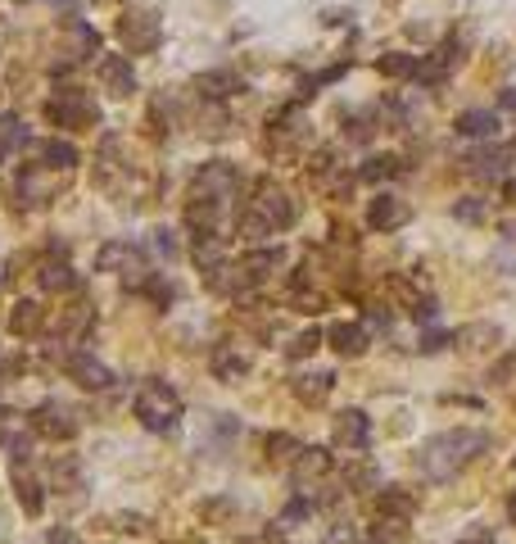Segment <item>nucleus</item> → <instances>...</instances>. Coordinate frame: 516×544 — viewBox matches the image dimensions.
<instances>
[{
  "label": "nucleus",
  "instance_id": "1",
  "mask_svg": "<svg viewBox=\"0 0 516 544\" xmlns=\"http://www.w3.org/2000/svg\"><path fill=\"white\" fill-rule=\"evenodd\" d=\"M489 449V431H476V427H458V431H439L421 445L417 454V467L430 481H453L462 467H471L480 454Z\"/></svg>",
  "mask_w": 516,
  "mask_h": 544
},
{
  "label": "nucleus",
  "instance_id": "2",
  "mask_svg": "<svg viewBox=\"0 0 516 544\" xmlns=\"http://www.w3.org/2000/svg\"><path fill=\"white\" fill-rule=\"evenodd\" d=\"M131 413H136V422H140L145 431L168 436V431L182 427V395H177L168 381H159V377H145V381L136 386Z\"/></svg>",
  "mask_w": 516,
  "mask_h": 544
},
{
  "label": "nucleus",
  "instance_id": "3",
  "mask_svg": "<svg viewBox=\"0 0 516 544\" xmlns=\"http://www.w3.org/2000/svg\"><path fill=\"white\" fill-rule=\"evenodd\" d=\"M236 191H241V173H236V164L213 159V164H204V168L195 173V182H190V204H208V209L223 214L227 204L236 200Z\"/></svg>",
  "mask_w": 516,
  "mask_h": 544
},
{
  "label": "nucleus",
  "instance_id": "4",
  "mask_svg": "<svg viewBox=\"0 0 516 544\" xmlns=\"http://www.w3.org/2000/svg\"><path fill=\"white\" fill-rule=\"evenodd\" d=\"M46 118H50L55 127L82 132V127H96V123H100V109H96V100H91L82 87H63V91L46 105Z\"/></svg>",
  "mask_w": 516,
  "mask_h": 544
},
{
  "label": "nucleus",
  "instance_id": "5",
  "mask_svg": "<svg viewBox=\"0 0 516 544\" xmlns=\"http://www.w3.org/2000/svg\"><path fill=\"white\" fill-rule=\"evenodd\" d=\"M96 268L100 272H118V277L127 282V286H145V277H150V268H145V254L131 245V241H105L100 250H96Z\"/></svg>",
  "mask_w": 516,
  "mask_h": 544
},
{
  "label": "nucleus",
  "instance_id": "6",
  "mask_svg": "<svg viewBox=\"0 0 516 544\" xmlns=\"http://www.w3.org/2000/svg\"><path fill=\"white\" fill-rule=\"evenodd\" d=\"M250 209H254L272 232H290L294 223H300V204H294V195L281 191V186H272V182H258V191H254V200H250Z\"/></svg>",
  "mask_w": 516,
  "mask_h": 544
},
{
  "label": "nucleus",
  "instance_id": "7",
  "mask_svg": "<svg viewBox=\"0 0 516 544\" xmlns=\"http://www.w3.org/2000/svg\"><path fill=\"white\" fill-rule=\"evenodd\" d=\"M118 41H123L127 55H155L159 41H164V28L150 10H131V14L118 19Z\"/></svg>",
  "mask_w": 516,
  "mask_h": 544
},
{
  "label": "nucleus",
  "instance_id": "8",
  "mask_svg": "<svg viewBox=\"0 0 516 544\" xmlns=\"http://www.w3.org/2000/svg\"><path fill=\"white\" fill-rule=\"evenodd\" d=\"M32 431L37 436H50V440H72L82 431V422H78V413H72L68 404H59V399H41L37 408H32Z\"/></svg>",
  "mask_w": 516,
  "mask_h": 544
},
{
  "label": "nucleus",
  "instance_id": "9",
  "mask_svg": "<svg viewBox=\"0 0 516 544\" xmlns=\"http://www.w3.org/2000/svg\"><path fill=\"white\" fill-rule=\"evenodd\" d=\"M63 372L78 381L82 390H109V386H114V372H109L96 354H87V350H68V354H63Z\"/></svg>",
  "mask_w": 516,
  "mask_h": 544
},
{
  "label": "nucleus",
  "instance_id": "10",
  "mask_svg": "<svg viewBox=\"0 0 516 544\" xmlns=\"http://www.w3.org/2000/svg\"><path fill=\"white\" fill-rule=\"evenodd\" d=\"M335 445L362 454L367 445H372V418H367L362 408H344V413L335 418Z\"/></svg>",
  "mask_w": 516,
  "mask_h": 544
},
{
  "label": "nucleus",
  "instance_id": "11",
  "mask_svg": "<svg viewBox=\"0 0 516 544\" xmlns=\"http://www.w3.org/2000/svg\"><path fill=\"white\" fill-rule=\"evenodd\" d=\"M28 155L37 159V168H55V173H68L78 168V146L72 141H59V136H50V141H28Z\"/></svg>",
  "mask_w": 516,
  "mask_h": 544
},
{
  "label": "nucleus",
  "instance_id": "12",
  "mask_svg": "<svg viewBox=\"0 0 516 544\" xmlns=\"http://www.w3.org/2000/svg\"><path fill=\"white\" fill-rule=\"evenodd\" d=\"M462 59V46L458 41H449V46H439V50H430V55H421V64H417V82L421 87H439L449 78V68Z\"/></svg>",
  "mask_w": 516,
  "mask_h": 544
},
{
  "label": "nucleus",
  "instance_id": "13",
  "mask_svg": "<svg viewBox=\"0 0 516 544\" xmlns=\"http://www.w3.org/2000/svg\"><path fill=\"white\" fill-rule=\"evenodd\" d=\"M408 223V204L399 195H376L372 204H367V227L372 232H394Z\"/></svg>",
  "mask_w": 516,
  "mask_h": 544
},
{
  "label": "nucleus",
  "instance_id": "14",
  "mask_svg": "<svg viewBox=\"0 0 516 544\" xmlns=\"http://www.w3.org/2000/svg\"><path fill=\"white\" fill-rule=\"evenodd\" d=\"M100 82L109 96H131L136 91V68L127 55H105L100 59Z\"/></svg>",
  "mask_w": 516,
  "mask_h": 544
},
{
  "label": "nucleus",
  "instance_id": "15",
  "mask_svg": "<svg viewBox=\"0 0 516 544\" xmlns=\"http://www.w3.org/2000/svg\"><path fill=\"white\" fill-rule=\"evenodd\" d=\"M498 340H503L498 322H467V327H458L453 345H462L467 354H485V350H498Z\"/></svg>",
  "mask_w": 516,
  "mask_h": 544
},
{
  "label": "nucleus",
  "instance_id": "16",
  "mask_svg": "<svg viewBox=\"0 0 516 544\" xmlns=\"http://www.w3.org/2000/svg\"><path fill=\"white\" fill-rule=\"evenodd\" d=\"M195 91H199L204 100H227V96L245 91V82L232 73V68H208V73L195 78Z\"/></svg>",
  "mask_w": 516,
  "mask_h": 544
},
{
  "label": "nucleus",
  "instance_id": "17",
  "mask_svg": "<svg viewBox=\"0 0 516 544\" xmlns=\"http://www.w3.org/2000/svg\"><path fill=\"white\" fill-rule=\"evenodd\" d=\"M507 164H512V150L507 146H485V150H471L467 155V173L476 177H507Z\"/></svg>",
  "mask_w": 516,
  "mask_h": 544
},
{
  "label": "nucleus",
  "instance_id": "18",
  "mask_svg": "<svg viewBox=\"0 0 516 544\" xmlns=\"http://www.w3.org/2000/svg\"><path fill=\"white\" fill-rule=\"evenodd\" d=\"M326 340H331V350H335L340 359H362V354H367V331H362L358 322H335V327L326 331Z\"/></svg>",
  "mask_w": 516,
  "mask_h": 544
},
{
  "label": "nucleus",
  "instance_id": "19",
  "mask_svg": "<svg viewBox=\"0 0 516 544\" xmlns=\"http://www.w3.org/2000/svg\"><path fill=\"white\" fill-rule=\"evenodd\" d=\"M281 263H285V250H281V245H267V250H250V254L241 259V272H245V282L254 286V282L272 277Z\"/></svg>",
  "mask_w": 516,
  "mask_h": 544
},
{
  "label": "nucleus",
  "instance_id": "20",
  "mask_svg": "<svg viewBox=\"0 0 516 544\" xmlns=\"http://www.w3.org/2000/svg\"><path fill=\"white\" fill-rule=\"evenodd\" d=\"M290 390L300 404H322L335 390V372H300V377H290Z\"/></svg>",
  "mask_w": 516,
  "mask_h": 544
},
{
  "label": "nucleus",
  "instance_id": "21",
  "mask_svg": "<svg viewBox=\"0 0 516 544\" xmlns=\"http://www.w3.org/2000/svg\"><path fill=\"white\" fill-rule=\"evenodd\" d=\"M453 127H458V136L494 141V136H498V114H494V109H462V114L453 118Z\"/></svg>",
  "mask_w": 516,
  "mask_h": 544
},
{
  "label": "nucleus",
  "instance_id": "22",
  "mask_svg": "<svg viewBox=\"0 0 516 544\" xmlns=\"http://www.w3.org/2000/svg\"><path fill=\"white\" fill-rule=\"evenodd\" d=\"M37 282H41V291H72V286H78V272H72L68 259L50 254V259L37 268Z\"/></svg>",
  "mask_w": 516,
  "mask_h": 544
},
{
  "label": "nucleus",
  "instance_id": "23",
  "mask_svg": "<svg viewBox=\"0 0 516 544\" xmlns=\"http://www.w3.org/2000/svg\"><path fill=\"white\" fill-rule=\"evenodd\" d=\"M208 368H213V377H217V381H227V386H236V381H241V377L250 372V359H245L241 350L223 345V350H213Z\"/></svg>",
  "mask_w": 516,
  "mask_h": 544
},
{
  "label": "nucleus",
  "instance_id": "24",
  "mask_svg": "<svg viewBox=\"0 0 516 544\" xmlns=\"http://www.w3.org/2000/svg\"><path fill=\"white\" fill-rule=\"evenodd\" d=\"M331 472V454L326 449H300V454H294V481H300V486H309V481H317V476H326Z\"/></svg>",
  "mask_w": 516,
  "mask_h": 544
},
{
  "label": "nucleus",
  "instance_id": "25",
  "mask_svg": "<svg viewBox=\"0 0 516 544\" xmlns=\"http://www.w3.org/2000/svg\"><path fill=\"white\" fill-rule=\"evenodd\" d=\"M14 499H19V508H23L28 517H41V508H46L41 481H37V476H28L23 467H14Z\"/></svg>",
  "mask_w": 516,
  "mask_h": 544
},
{
  "label": "nucleus",
  "instance_id": "26",
  "mask_svg": "<svg viewBox=\"0 0 516 544\" xmlns=\"http://www.w3.org/2000/svg\"><path fill=\"white\" fill-rule=\"evenodd\" d=\"M14 150H28V127H23L19 114H0V164Z\"/></svg>",
  "mask_w": 516,
  "mask_h": 544
},
{
  "label": "nucleus",
  "instance_id": "27",
  "mask_svg": "<svg viewBox=\"0 0 516 544\" xmlns=\"http://www.w3.org/2000/svg\"><path fill=\"white\" fill-rule=\"evenodd\" d=\"M199 517H204L208 526H227V522L241 517V499H232V495H213V499L199 504Z\"/></svg>",
  "mask_w": 516,
  "mask_h": 544
},
{
  "label": "nucleus",
  "instance_id": "28",
  "mask_svg": "<svg viewBox=\"0 0 516 544\" xmlns=\"http://www.w3.org/2000/svg\"><path fill=\"white\" fill-rule=\"evenodd\" d=\"M399 173H403V159H399V155H372V159L358 168L362 182H390V177H399Z\"/></svg>",
  "mask_w": 516,
  "mask_h": 544
},
{
  "label": "nucleus",
  "instance_id": "29",
  "mask_svg": "<svg viewBox=\"0 0 516 544\" xmlns=\"http://www.w3.org/2000/svg\"><path fill=\"white\" fill-rule=\"evenodd\" d=\"M14 191H19V204H46V200L55 195V191H50V182H46L37 168L19 173V186H14Z\"/></svg>",
  "mask_w": 516,
  "mask_h": 544
},
{
  "label": "nucleus",
  "instance_id": "30",
  "mask_svg": "<svg viewBox=\"0 0 516 544\" xmlns=\"http://www.w3.org/2000/svg\"><path fill=\"white\" fill-rule=\"evenodd\" d=\"M41 318H46V313H41L37 300H19L14 313H10V331H14V336H32V331H41Z\"/></svg>",
  "mask_w": 516,
  "mask_h": 544
},
{
  "label": "nucleus",
  "instance_id": "31",
  "mask_svg": "<svg viewBox=\"0 0 516 544\" xmlns=\"http://www.w3.org/2000/svg\"><path fill=\"white\" fill-rule=\"evenodd\" d=\"M412 508H417V499H412L403 486H385V495H381V517L408 522V517H412Z\"/></svg>",
  "mask_w": 516,
  "mask_h": 544
},
{
  "label": "nucleus",
  "instance_id": "32",
  "mask_svg": "<svg viewBox=\"0 0 516 544\" xmlns=\"http://www.w3.org/2000/svg\"><path fill=\"white\" fill-rule=\"evenodd\" d=\"M195 263H199V272H208V268H217V263H227V254H223V236H195Z\"/></svg>",
  "mask_w": 516,
  "mask_h": 544
},
{
  "label": "nucleus",
  "instance_id": "33",
  "mask_svg": "<svg viewBox=\"0 0 516 544\" xmlns=\"http://www.w3.org/2000/svg\"><path fill=\"white\" fill-rule=\"evenodd\" d=\"M322 340H326V331H322V327L300 331V336H294L290 345H285V359H309V354H317V350H322Z\"/></svg>",
  "mask_w": 516,
  "mask_h": 544
},
{
  "label": "nucleus",
  "instance_id": "34",
  "mask_svg": "<svg viewBox=\"0 0 516 544\" xmlns=\"http://www.w3.org/2000/svg\"><path fill=\"white\" fill-rule=\"evenodd\" d=\"M381 73L385 78H417V59L412 55H403V50H390V55H381Z\"/></svg>",
  "mask_w": 516,
  "mask_h": 544
},
{
  "label": "nucleus",
  "instance_id": "35",
  "mask_svg": "<svg viewBox=\"0 0 516 544\" xmlns=\"http://www.w3.org/2000/svg\"><path fill=\"white\" fill-rule=\"evenodd\" d=\"M236 236H245V241H263V236H276V232L250 209V204H245V209L236 214Z\"/></svg>",
  "mask_w": 516,
  "mask_h": 544
},
{
  "label": "nucleus",
  "instance_id": "36",
  "mask_svg": "<svg viewBox=\"0 0 516 544\" xmlns=\"http://www.w3.org/2000/svg\"><path fill=\"white\" fill-rule=\"evenodd\" d=\"M140 291L150 295V300H155L159 309H168V304L177 300V286H173V282L164 277V272H150V277H145V286H140Z\"/></svg>",
  "mask_w": 516,
  "mask_h": 544
},
{
  "label": "nucleus",
  "instance_id": "37",
  "mask_svg": "<svg viewBox=\"0 0 516 544\" xmlns=\"http://www.w3.org/2000/svg\"><path fill=\"white\" fill-rule=\"evenodd\" d=\"M55 481L68 486V490H82V467H78V458H72V454L55 458Z\"/></svg>",
  "mask_w": 516,
  "mask_h": 544
},
{
  "label": "nucleus",
  "instance_id": "38",
  "mask_svg": "<svg viewBox=\"0 0 516 544\" xmlns=\"http://www.w3.org/2000/svg\"><path fill=\"white\" fill-rule=\"evenodd\" d=\"M72 41H78V59L100 55V32H96L91 23H72Z\"/></svg>",
  "mask_w": 516,
  "mask_h": 544
},
{
  "label": "nucleus",
  "instance_id": "39",
  "mask_svg": "<svg viewBox=\"0 0 516 544\" xmlns=\"http://www.w3.org/2000/svg\"><path fill=\"white\" fill-rule=\"evenodd\" d=\"M0 445H5V454H10V463H14V467L32 458V436H28V431H10Z\"/></svg>",
  "mask_w": 516,
  "mask_h": 544
},
{
  "label": "nucleus",
  "instance_id": "40",
  "mask_svg": "<svg viewBox=\"0 0 516 544\" xmlns=\"http://www.w3.org/2000/svg\"><path fill=\"white\" fill-rule=\"evenodd\" d=\"M372 132L376 127H372V114H367V109L353 114V118H344V136H349V141H372Z\"/></svg>",
  "mask_w": 516,
  "mask_h": 544
},
{
  "label": "nucleus",
  "instance_id": "41",
  "mask_svg": "<svg viewBox=\"0 0 516 544\" xmlns=\"http://www.w3.org/2000/svg\"><path fill=\"white\" fill-rule=\"evenodd\" d=\"M300 449H304V445L294 440V436H285V431H272V436H267V454H272V458H294Z\"/></svg>",
  "mask_w": 516,
  "mask_h": 544
},
{
  "label": "nucleus",
  "instance_id": "42",
  "mask_svg": "<svg viewBox=\"0 0 516 544\" xmlns=\"http://www.w3.org/2000/svg\"><path fill=\"white\" fill-rule=\"evenodd\" d=\"M155 250H159L168 263L182 259V241H177V232H173V227H159V232H155Z\"/></svg>",
  "mask_w": 516,
  "mask_h": 544
},
{
  "label": "nucleus",
  "instance_id": "43",
  "mask_svg": "<svg viewBox=\"0 0 516 544\" xmlns=\"http://www.w3.org/2000/svg\"><path fill=\"white\" fill-rule=\"evenodd\" d=\"M453 218H462V223H480V218H485V204H480L476 195H467V200L453 204Z\"/></svg>",
  "mask_w": 516,
  "mask_h": 544
},
{
  "label": "nucleus",
  "instance_id": "44",
  "mask_svg": "<svg viewBox=\"0 0 516 544\" xmlns=\"http://www.w3.org/2000/svg\"><path fill=\"white\" fill-rule=\"evenodd\" d=\"M449 340H453L449 331H435V327H430V331H421V340H417V350H421V354H439V350L449 345Z\"/></svg>",
  "mask_w": 516,
  "mask_h": 544
},
{
  "label": "nucleus",
  "instance_id": "45",
  "mask_svg": "<svg viewBox=\"0 0 516 544\" xmlns=\"http://www.w3.org/2000/svg\"><path fill=\"white\" fill-rule=\"evenodd\" d=\"M512 377H516V345H512V350H507V354H503V359L494 363L489 381H498V386H503V381H512Z\"/></svg>",
  "mask_w": 516,
  "mask_h": 544
},
{
  "label": "nucleus",
  "instance_id": "46",
  "mask_svg": "<svg viewBox=\"0 0 516 544\" xmlns=\"http://www.w3.org/2000/svg\"><path fill=\"white\" fill-rule=\"evenodd\" d=\"M294 304H300V313H317V309H326V295L322 291H294Z\"/></svg>",
  "mask_w": 516,
  "mask_h": 544
},
{
  "label": "nucleus",
  "instance_id": "47",
  "mask_svg": "<svg viewBox=\"0 0 516 544\" xmlns=\"http://www.w3.org/2000/svg\"><path fill=\"white\" fill-rule=\"evenodd\" d=\"M435 313H439V304H435V295H421V300L412 304V318H417V322H435Z\"/></svg>",
  "mask_w": 516,
  "mask_h": 544
},
{
  "label": "nucleus",
  "instance_id": "48",
  "mask_svg": "<svg viewBox=\"0 0 516 544\" xmlns=\"http://www.w3.org/2000/svg\"><path fill=\"white\" fill-rule=\"evenodd\" d=\"M313 513V504L309 499H290V508H285V522H304Z\"/></svg>",
  "mask_w": 516,
  "mask_h": 544
},
{
  "label": "nucleus",
  "instance_id": "49",
  "mask_svg": "<svg viewBox=\"0 0 516 544\" xmlns=\"http://www.w3.org/2000/svg\"><path fill=\"white\" fill-rule=\"evenodd\" d=\"M458 544H498V540H494V531H485V526H471V531H467Z\"/></svg>",
  "mask_w": 516,
  "mask_h": 544
},
{
  "label": "nucleus",
  "instance_id": "50",
  "mask_svg": "<svg viewBox=\"0 0 516 544\" xmlns=\"http://www.w3.org/2000/svg\"><path fill=\"white\" fill-rule=\"evenodd\" d=\"M326 544H358V535H353V526H335L326 535Z\"/></svg>",
  "mask_w": 516,
  "mask_h": 544
},
{
  "label": "nucleus",
  "instance_id": "51",
  "mask_svg": "<svg viewBox=\"0 0 516 544\" xmlns=\"http://www.w3.org/2000/svg\"><path fill=\"white\" fill-rule=\"evenodd\" d=\"M353 486L372 490V486H376V472H372V467H358V472H353Z\"/></svg>",
  "mask_w": 516,
  "mask_h": 544
},
{
  "label": "nucleus",
  "instance_id": "52",
  "mask_svg": "<svg viewBox=\"0 0 516 544\" xmlns=\"http://www.w3.org/2000/svg\"><path fill=\"white\" fill-rule=\"evenodd\" d=\"M50 544H82V540L72 535L68 526H55V531H50Z\"/></svg>",
  "mask_w": 516,
  "mask_h": 544
},
{
  "label": "nucleus",
  "instance_id": "53",
  "mask_svg": "<svg viewBox=\"0 0 516 544\" xmlns=\"http://www.w3.org/2000/svg\"><path fill=\"white\" fill-rule=\"evenodd\" d=\"M140 526H145L140 513H123V517H118V531H140Z\"/></svg>",
  "mask_w": 516,
  "mask_h": 544
},
{
  "label": "nucleus",
  "instance_id": "54",
  "mask_svg": "<svg viewBox=\"0 0 516 544\" xmlns=\"http://www.w3.org/2000/svg\"><path fill=\"white\" fill-rule=\"evenodd\" d=\"M498 109H507V114H516V87H507V91L498 96Z\"/></svg>",
  "mask_w": 516,
  "mask_h": 544
},
{
  "label": "nucleus",
  "instance_id": "55",
  "mask_svg": "<svg viewBox=\"0 0 516 544\" xmlns=\"http://www.w3.org/2000/svg\"><path fill=\"white\" fill-rule=\"evenodd\" d=\"M503 200L516 204V177H503Z\"/></svg>",
  "mask_w": 516,
  "mask_h": 544
},
{
  "label": "nucleus",
  "instance_id": "56",
  "mask_svg": "<svg viewBox=\"0 0 516 544\" xmlns=\"http://www.w3.org/2000/svg\"><path fill=\"white\" fill-rule=\"evenodd\" d=\"M507 517L516 522V490H512V499H507Z\"/></svg>",
  "mask_w": 516,
  "mask_h": 544
}]
</instances>
